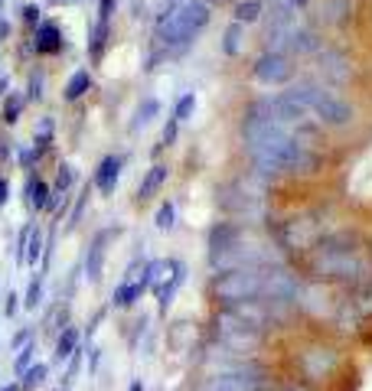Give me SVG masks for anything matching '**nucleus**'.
Here are the masks:
<instances>
[{"label": "nucleus", "instance_id": "1", "mask_svg": "<svg viewBox=\"0 0 372 391\" xmlns=\"http://www.w3.org/2000/svg\"><path fill=\"white\" fill-rule=\"evenodd\" d=\"M242 137H245V150L258 176H274V173H317L320 157L307 144L294 140L281 128H274L268 111L262 102H255L245 111L242 121Z\"/></svg>", "mask_w": 372, "mask_h": 391}, {"label": "nucleus", "instance_id": "2", "mask_svg": "<svg viewBox=\"0 0 372 391\" xmlns=\"http://www.w3.org/2000/svg\"><path fill=\"white\" fill-rule=\"evenodd\" d=\"M212 20V7L206 0H183V4H170L157 17L153 26V40L167 49H183L196 40V33H203Z\"/></svg>", "mask_w": 372, "mask_h": 391}, {"label": "nucleus", "instance_id": "3", "mask_svg": "<svg viewBox=\"0 0 372 391\" xmlns=\"http://www.w3.org/2000/svg\"><path fill=\"white\" fill-rule=\"evenodd\" d=\"M291 98L301 102L307 108L310 118H317L320 124H330V128H343L353 121V104L347 98H339L337 92H330L327 85H313V82H301V85L291 88Z\"/></svg>", "mask_w": 372, "mask_h": 391}, {"label": "nucleus", "instance_id": "4", "mask_svg": "<svg viewBox=\"0 0 372 391\" xmlns=\"http://www.w3.org/2000/svg\"><path fill=\"white\" fill-rule=\"evenodd\" d=\"M212 300L222 306H236L245 300L265 297V267H236V271H222L212 277Z\"/></svg>", "mask_w": 372, "mask_h": 391}, {"label": "nucleus", "instance_id": "5", "mask_svg": "<svg viewBox=\"0 0 372 391\" xmlns=\"http://www.w3.org/2000/svg\"><path fill=\"white\" fill-rule=\"evenodd\" d=\"M313 274L317 277H327V281H356L359 274H366V261L359 258L353 245L339 248L337 239L323 241L317 248V255H313Z\"/></svg>", "mask_w": 372, "mask_h": 391}, {"label": "nucleus", "instance_id": "6", "mask_svg": "<svg viewBox=\"0 0 372 391\" xmlns=\"http://www.w3.org/2000/svg\"><path fill=\"white\" fill-rule=\"evenodd\" d=\"M265 339L262 330H252L248 323H242L238 316H232L228 310L219 313V342L226 352H238V356H245L252 349H258Z\"/></svg>", "mask_w": 372, "mask_h": 391}, {"label": "nucleus", "instance_id": "7", "mask_svg": "<svg viewBox=\"0 0 372 391\" xmlns=\"http://www.w3.org/2000/svg\"><path fill=\"white\" fill-rule=\"evenodd\" d=\"M144 290H151V261H137L127 267V274L121 277V284L111 294V303L118 310H131L137 300L144 297Z\"/></svg>", "mask_w": 372, "mask_h": 391}, {"label": "nucleus", "instance_id": "8", "mask_svg": "<svg viewBox=\"0 0 372 391\" xmlns=\"http://www.w3.org/2000/svg\"><path fill=\"white\" fill-rule=\"evenodd\" d=\"M265 375L258 368L245 366V368H232V372H222V375H212L206 382L203 391H265Z\"/></svg>", "mask_w": 372, "mask_h": 391}, {"label": "nucleus", "instance_id": "9", "mask_svg": "<svg viewBox=\"0 0 372 391\" xmlns=\"http://www.w3.org/2000/svg\"><path fill=\"white\" fill-rule=\"evenodd\" d=\"M255 78L262 82V85H284V82H291V76H294V66H291V59L284 56V52H274L268 49L265 56H258L255 59Z\"/></svg>", "mask_w": 372, "mask_h": 391}, {"label": "nucleus", "instance_id": "10", "mask_svg": "<svg viewBox=\"0 0 372 391\" xmlns=\"http://www.w3.org/2000/svg\"><path fill=\"white\" fill-rule=\"evenodd\" d=\"M111 13H115V0H102L98 4V17L88 26V59L98 66L105 59V49H108L111 40Z\"/></svg>", "mask_w": 372, "mask_h": 391}, {"label": "nucleus", "instance_id": "11", "mask_svg": "<svg viewBox=\"0 0 372 391\" xmlns=\"http://www.w3.org/2000/svg\"><path fill=\"white\" fill-rule=\"evenodd\" d=\"M278 239H281V248H288V251H297V248L307 251L310 245H317L320 229H317V222H310V219H291L281 225Z\"/></svg>", "mask_w": 372, "mask_h": 391}, {"label": "nucleus", "instance_id": "12", "mask_svg": "<svg viewBox=\"0 0 372 391\" xmlns=\"http://www.w3.org/2000/svg\"><path fill=\"white\" fill-rule=\"evenodd\" d=\"M121 170H124V157H118V153L102 157L98 167H95V173H92V189L95 193H102V196H111L115 189H118Z\"/></svg>", "mask_w": 372, "mask_h": 391}, {"label": "nucleus", "instance_id": "13", "mask_svg": "<svg viewBox=\"0 0 372 391\" xmlns=\"http://www.w3.org/2000/svg\"><path fill=\"white\" fill-rule=\"evenodd\" d=\"M33 49L40 56H59L66 49V33L56 20H40L36 23V33H33Z\"/></svg>", "mask_w": 372, "mask_h": 391}, {"label": "nucleus", "instance_id": "14", "mask_svg": "<svg viewBox=\"0 0 372 391\" xmlns=\"http://www.w3.org/2000/svg\"><path fill=\"white\" fill-rule=\"evenodd\" d=\"M111 235H115V229H102L92 239V245H88V255H85V274H88V281H92V284L102 281V271H105V245H108Z\"/></svg>", "mask_w": 372, "mask_h": 391}, {"label": "nucleus", "instance_id": "15", "mask_svg": "<svg viewBox=\"0 0 372 391\" xmlns=\"http://www.w3.org/2000/svg\"><path fill=\"white\" fill-rule=\"evenodd\" d=\"M26 205H30L33 212H50V209H56V203H52V186L46 179L36 176V173H30V179H26Z\"/></svg>", "mask_w": 372, "mask_h": 391}, {"label": "nucleus", "instance_id": "16", "mask_svg": "<svg viewBox=\"0 0 372 391\" xmlns=\"http://www.w3.org/2000/svg\"><path fill=\"white\" fill-rule=\"evenodd\" d=\"M170 179V167H163V163H153L151 170L144 173V179H141V186H137V203H151L153 196L163 189V183Z\"/></svg>", "mask_w": 372, "mask_h": 391}, {"label": "nucleus", "instance_id": "17", "mask_svg": "<svg viewBox=\"0 0 372 391\" xmlns=\"http://www.w3.org/2000/svg\"><path fill=\"white\" fill-rule=\"evenodd\" d=\"M85 92H92V72H88V68H76V72L69 76L66 88H62V98H66V102H79Z\"/></svg>", "mask_w": 372, "mask_h": 391}, {"label": "nucleus", "instance_id": "18", "mask_svg": "<svg viewBox=\"0 0 372 391\" xmlns=\"http://www.w3.org/2000/svg\"><path fill=\"white\" fill-rule=\"evenodd\" d=\"M23 108H26V95L23 92H7V98H4V111H0V121L4 124H17L20 121V114H23Z\"/></svg>", "mask_w": 372, "mask_h": 391}, {"label": "nucleus", "instance_id": "19", "mask_svg": "<svg viewBox=\"0 0 372 391\" xmlns=\"http://www.w3.org/2000/svg\"><path fill=\"white\" fill-rule=\"evenodd\" d=\"M40 255H46V235L42 229H30V239H26V255H23V264L26 267H36L40 264Z\"/></svg>", "mask_w": 372, "mask_h": 391}, {"label": "nucleus", "instance_id": "20", "mask_svg": "<svg viewBox=\"0 0 372 391\" xmlns=\"http://www.w3.org/2000/svg\"><path fill=\"white\" fill-rule=\"evenodd\" d=\"M76 352H79V330L66 326V330L59 332V339H56V359H59V362H69Z\"/></svg>", "mask_w": 372, "mask_h": 391}, {"label": "nucleus", "instance_id": "21", "mask_svg": "<svg viewBox=\"0 0 372 391\" xmlns=\"http://www.w3.org/2000/svg\"><path fill=\"white\" fill-rule=\"evenodd\" d=\"M157 111H161V102L157 98H144V102L137 104V111H134V121H131V131H141V128H147L153 118H157Z\"/></svg>", "mask_w": 372, "mask_h": 391}, {"label": "nucleus", "instance_id": "22", "mask_svg": "<svg viewBox=\"0 0 372 391\" xmlns=\"http://www.w3.org/2000/svg\"><path fill=\"white\" fill-rule=\"evenodd\" d=\"M262 20V0H242L236 4V23H258Z\"/></svg>", "mask_w": 372, "mask_h": 391}, {"label": "nucleus", "instance_id": "23", "mask_svg": "<svg viewBox=\"0 0 372 391\" xmlns=\"http://www.w3.org/2000/svg\"><path fill=\"white\" fill-rule=\"evenodd\" d=\"M46 378H50V366H46V362H33V366L23 372V382H20V388L33 391L36 385H42Z\"/></svg>", "mask_w": 372, "mask_h": 391}, {"label": "nucleus", "instance_id": "24", "mask_svg": "<svg viewBox=\"0 0 372 391\" xmlns=\"http://www.w3.org/2000/svg\"><path fill=\"white\" fill-rule=\"evenodd\" d=\"M193 111H196V92L180 95L177 104H173V121H177V124H183V121L193 118Z\"/></svg>", "mask_w": 372, "mask_h": 391}, {"label": "nucleus", "instance_id": "25", "mask_svg": "<svg viewBox=\"0 0 372 391\" xmlns=\"http://www.w3.org/2000/svg\"><path fill=\"white\" fill-rule=\"evenodd\" d=\"M242 30H245L242 23H232L226 30V40H222V52L226 56H238L242 52Z\"/></svg>", "mask_w": 372, "mask_h": 391}, {"label": "nucleus", "instance_id": "26", "mask_svg": "<svg viewBox=\"0 0 372 391\" xmlns=\"http://www.w3.org/2000/svg\"><path fill=\"white\" fill-rule=\"evenodd\" d=\"M153 225L161 231H170L173 225H177V205L173 203H163L161 209H157V215H153Z\"/></svg>", "mask_w": 372, "mask_h": 391}, {"label": "nucleus", "instance_id": "27", "mask_svg": "<svg viewBox=\"0 0 372 391\" xmlns=\"http://www.w3.org/2000/svg\"><path fill=\"white\" fill-rule=\"evenodd\" d=\"M42 277H46V274H36L33 281H30V290H26V297H23L26 310H40V303H42Z\"/></svg>", "mask_w": 372, "mask_h": 391}, {"label": "nucleus", "instance_id": "28", "mask_svg": "<svg viewBox=\"0 0 372 391\" xmlns=\"http://www.w3.org/2000/svg\"><path fill=\"white\" fill-rule=\"evenodd\" d=\"M33 352H36V342H26L23 349H17V352H13V372L23 375L26 368L33 366Z\"/></svg>", "mask_w": 372, "mask_h": 391}, {"label": "nucleus", "instance_id": "29", "mask_svg": "<svg viewBox=\"0 0 372 391\" xmlns=\"http://www.w3.org/2000/svg\"><path fill=\"white\" fill-rule=\"evenodd\" d=\"M42 88H46L42 72H33V76H30V85H26V102H42Z\"/></svg>", "mask_w": 372, "mask_h": 391}, {"label": "nucleus", "instance_id": "30", "mask_svg": "<svg viewBox=\"0 0 372 391\" xmlns=\"http://www.w3.org/2000/svg\"><path fill=\"white\" fill-rule=\"evenodd\" d=\"M88 196H92V183H85V186H82V196H79L76 209H72V219H69V225H79V219H82V212H85V203H88Z\"/></svg>", "mask_w": 372, "mask_h": 391}, {"label": "nucleus", "instance_id": "31", "mask_svg": "<svg viewBox=\"0 0 372 391\" xmlns=\"http://www.w3.org/2000/svg\"><path fill=\"white\" fill-rule=\"evenodd\" d=\"M20 300H23V297H20L17 290H10L7 303H4V316H10V320H13V316H17V310H20Z\"/></svg>", "mask_w": 372, "mask_h": 391}, {"label": "nucleus", "instance_id": "32", "mask_svg": "<svg viewBox=\"0 0 372 391\" xmlns=\"http://www.w3.org/2000/svg\"><path fill=\"white\" fill-rule=\"evenodd\" d=\"M40 13H42V10L40 7H36V4H26V7H23V20H26V23H30V26H36V23H40Z\"/></svg>", "mask_w": 372, "mask_h": 391}, {"label": "nucleus", "instance_id": "33", "mask_svg": "<svg viewBox=\"0 0 372 391\" xmlns=\"http://www.w3.org/2000/svg\"><path fill=\"white\" fill-rule=\"evenodd\" d=\"M177 128H180V124H177V121H173V118H170V124H167V128H163V140H161V147H170V144H173V140H177Z\"/></svg>", "mask_w": 372, "mask_h": 391}, {"label": "nucleus", "instance_id": "34", "mask_svg": "<svg viewBox=\"0 0 372 391\" xmlns=\"http://www.w3.org/2000/svg\"><path fill=\"white\" fill-rule=\"evenodd\" d=\"M26 342H33V339H30V330H20L17 336L10 339V352H17V349H23Z\"/></svg>", "mask_w": 372, "mask_h": 391}, {"label": "nucleus", "instance_id": "35", "mask_svg": "<svg viewBox=\"0 0 372 391\" xmlns=\"http://www.w3.org/2000/svg\"><path fill=\"white\" fill-rule=\"evenodd\" d=\"M7 199H10V183L0 176V205H7Z\"/></svg>", "mask_w": 372, "mask_h": 391}, {"label": "nucleus", "instance_id": "36", "mask_svg": "<svg viewBox=\"0 0 372 391\" xmlns=\"http://www.w3.org/2000/svg\"><path fill=\"white\" fill-rule=\"evenodd\" d=\"M98 359H102L98 356V349H92V356H88V372L92 375H95V368H98Z\"/></svg>", "mask_w": 372, "mask_h": 391}, {"label": "nucleus", "instance_id": "37", "mask_svg": "<svg viewBox=\"0 0 372 391\" xmlns=\"http://www.w3.org/2000/svg\"><path fill=\"white\" fill-rule=\"evenodd\" d=\"M7 88H10V78H4V76H0V98L7 95Z\"/></svg>", "mask_w": 372, "mask_h": 391}, {"label": "nucleus", "instance_id": "38", "mask_svg": "<svg viewBox=\"0 0 372 391\" xmlns=\"http://www.w3.org/2000/svg\"><path fill=\"white\" fill-rule=\"evenodd\" d=\"M127 391H144V385H141V382H137V378H134V382H131V388H127Z\"/></svg>", "mask_w": 372, "mask_h": 391}, {"label": "nucleus", "instance_id": "39", "mask_svg": "<svg viewBox=\"0 0 372 391\" xmlns=\"http://www.w3.org/2000/svg\"><path fill=\"white\" fill-rule=\"evenodd\" d=\"M0 391H20V385H17V382H10V385H4Z\"/></svg>", "mask_w": 372, "mask_h": 391}, {"label": "nucleus", "instance_id": "40", "mask_svg": "<svg viewBox=\"0 0 372 391\" xmlns=\"http://www.w3.org/2000/svg\"><path fill=\"white\" fill-rule=\"evenodd\" d=\"M50 4H56V7H66V4H76V0H50Z\"/></svg>", "mask_w": 372, "mask_h": 391}, {"label": "nucleus", "instance_id": "41", "mask_svg": "<svg viewBox=\"0 0 372 391\" xmlns=\"http://www.w3.org/2000/svg\"><path fill=\"white\" fill-rule=\"evenodd\" d=\"M56 391H66V388H56Z\"/></svg>", "mask_w": 372, "mask_h": 391}, {"label": "nucleus", "instance_id": "42", "mask_svg": "<svg viewBox=\"0 0 372 391\" xmlns=\"http://www.w3.org/2000/svg\"><path fill=\"white\" fill-rule=\"evenodd\" d=\"M0 7H4V0H0Z\"/></svg>", "mask_w": 372, "mask_h": 391}, {"label": "nucleus", "instance_id": "43", "mask_svg": "<svg viewBox=\"0 0 372 391\" xmlns=\"http://www.w3.org/2000/svg\"><path fill=\"white\" fill-rule=\"evenodd\" d=\"M294 391H301V388H294Z\"/></svg>", "mask_w": 372, "mask_h": 391}]
</instances>
